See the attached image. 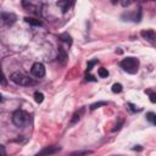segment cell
Here are the masks:
<instances>
[{"label":"cell","instance_id":"30bf717a","mask_svg":"<svg viewBox=\"0 0 156 156\" xmlns=\"http://www.w3.org/2000/svg\"><path fill=\"white\" fill-rule=\"evenodd\" d=\"M24 21H26L27 23L32 24V26H38V27L43 26L41 21H40V20H38V18H34V17H24Z\"/></svg>","mask_w":156,"mask_h":156},{"label":"cell","instance_id":"ba28073f","mask_svg":"<svg viewBox=\"0 0 156 156\" xmlns=\"http://www.w3.org/2000/svg\"><path fill=\"white\" fill-rule=\"evenodd\" d=\"M60 150H61L60 146H48V147L43 149V150L39 152V155H54V154L58 152Z\"/></svg>","mask_w":156,"mask_h":156},{"label":"cell","instance_id":"7a4b0ae2","mask_svg":"<svg viewBox=\"0 0 156 156\" xmlns=\"http://www.w3.org/2000/svg\"><path fill=\"white\" fill-rule=\"evenodd\" d=\"M12 122L17 127H26L29 123V115L23 110H16L12 113Z\"/></svg>","mask_w":156,"mask_h":156},{"label":"cell","instance_id":"4fadbf2b","mask_svg":"<svg viewBox=\"0 0 156 156\" xmlns=\"http://www.w3.org/2000/svg\"><path fill=\"white\" fill-rule=\"evenodd\" d=\"M34 100L37 104H41L43 100H44V94L43 93H39V91H35L34 93Z\"/></svg>","mask_w":156,"mask_h":156},{"label":"cell","instance_id":"8fae6325","mask_svg":"<svg viewBox=\"0 0 156 156\" xmlns=\"http://www.w3.org/2000/svg\"><path fill=\"white\" fill-rule=\"evenodd\" d=\"M58 39H60L61 41L68 44V45L72 44V38H71V35H69L68 33H62V34H60V35H58Z\"/></svg>","mask_w":156,"mask_h":156},{"label":"cell","instance_id":"ffe728a7","mask_svg":"<svg viewBox=\"0 0 156 156\" xmlns=\"http://www.w3.org/2000/svg\"><path fill=\"white\" fill-rule=\"evenodd\" d=\"M154 118H155V113H154V112H149V113L146 115V119H147V121H150L151 123H152Z\"/></svg>","mask_w":156,"mask_h":156},{"label":"cell","instance_id":"8992f818","mask_svg":"<svg viewBox=\"0 0 156 156\" xmlns=\"http://www.w3.org/2000/svg\"><path fill=\"white\" fill-rule=\"evenodd\" d=\"M140 35L143 37V39H145L147 41H151V43H154L156 40V33L152 29H144V30L140 32Z\"/></svg>","mask_w":156,"mask_h":156},{"label":"cell","instance_id":"5b68a950","mask_svg":"<svg viewBox=\"0 0 156 156\" xmlns=\"http://www.w3.org/2000/svg\"><path fill=\"white\" fill-rule=\"evenodd\" d=\"M1 20H2V23L6 24V26H11L16 22L17 20V16L12 12H2L1 13Z\"/></svg>","mask_w":156,"mask_h":156},{"label":"cell","instance_id":"cb8c5ba5","mask_svg":"<svg viewBox=\"0 0 156 156\" xmlns=\"http://www.w3.org/2000/svg\"><path fill=\"white\" fill-rule=\"evenodd\" d=\"M152 123L156 126V115H155V118H154V121H152Z\"/></svg>","mask_w":156,"mask_h":156},{"label":"cell","instance_id":"d4e9b609","mask_svg":"<svg viewBox=\"0 0 156 156\" xmlns=\"http://www.w3.org/2000/svg\"><path fill=\"white\" fill-rule=\"evenodd\" d=\"M138 1H146V0H138Z\"/></svg>","mask_w":156,"mask_h":156},{"label":"cell","instance_id":"3957f363","mask_svg":"<svg viewBox=\"0 0 156 156\" xmlns=\"http://www.w3.org/2000/svg\"><path fill=\"white\" fill-rule=\"evenodd\" d=\"M10 79H11L15 84H17V85L27 87V85H32V84H33V80H32L28 76H26V74H23V73H21V72H13V73L10 76Z\"/></svg>","mask_w":156,"mask_h":156},{"label":"cell","instance_id":"484cf974","mask_svg":"<svg viewBox=\"0 0 156 156\" xmlns=\"http://www.w3.org/2000/svg\"><path fill=\"white\" fill-rule=\"evenodd\" d=\"M112 2H116V0H112Z\"/></svg>","mask_w":156,"mask_h":156},{"label":"cell","instance_id":"44dd1931","mask_svg":"<svg viewBox=\"0 0 156 156\" xmlns=\"http://www.w3.org/2000/svg\"><path fill=\"white\" fill-rule=\"evenodd\" d=\"M132 4V0H122V6H129Z\"/></svg>","mask_w":156,"mask_h":156},{"label":"cell","instance_id":"9c48e42d","mask_svg":"<svg viewBox=\"0 0 156 156\" xmlns=\"http://www.w3.org/2000/svg\"><path fill=\"white\" fill-rule=\"evenodd\" d=\"M57 60L61 65H65L66 61H67V52L65 51V49L62 46H58V56H57Z\"/></svg>","mask_w":156,"mask_h":156},{"label":"cell","instance_id":"d6986e66","mask_svg":"<svg viewBox=\"0 0 156 156\" xmlns=\"http://www.w3.org/2000/svg\"><path fill=\"white\" fill-rule=\"evenodd\" d=\"M95 63H98V60H93V61H90V62L88 63V67H87V72H90V71H91V67H93Z\"/></svg>","mask_w":156,"mask_h":156},{"label":"cell","instance_id":"603a6c76","mask_svg":"<svg viewBox=\"0 0 156 156\" xmlns=\"http://www.w3.org/2000/svg\"><path fill=\"white\" fill-rule=\"evenodd\" d=\"M6 84V79H5V76H4V78H2V85H5Z\"/></svg>","mask_w":156,"mask_h":156},{"label":"cell","instance_id":"9a60e30c","mask_svg":"<svg viewBox=\"0 0 156 156\" xmlns=\"http://www.w3.org/2000/svg\"><path fill=\"white\" fill-rule=\"evenodd\" d=\"M112 91H113V93H121V91H122V84L115 83V84L112 85Z\"/></svg>","mask_w":156,"mask_h":156},{"label":"cell","instance_id":"7c38bea8","mask_svg":"<svg viewBox=\"0 0 156 156\" xmlns=\"http://www.w3.org/2000/svg\"><path fill=\"white\" fill-rule=\"evenodd\" d=\"M84 112V108H80L79 111H77V112H74V115L72 116V118H71V122H69V124H74L77 121H79V118H80V116H82V113Z\"/></svg>","mask_w":156,"mask_h":156},{"label":"cell","instance_id":"6da1fadb","mask_svg":"<svg viewBox=\"0 0 156 156\" xmlns=\"http://www.w3.org/2000/svg\"><path fill=\"white\" fill-rule=\"evenodd\" d=\"M119 65H121V67H122L126 72H128V73H130V74H134V73L138 72V68H139V60L135 58V57H127V58H123Z\"/></svg>","mask_w":156,"mask_h":156},{"label":"cell","instance_id":"e0dca14e","mask_svg":"<svg viewBox=\"0 0 156 156\" xmlns=\"http://www.w3.org/2000/svg\"><path fill=\"white\" fill-rule=\"evenodd\" d=\"M147 94H149V99H150V101L151 102H154V104H156V93H152V91H146Z\"/></svg>","mask_w":156,"mask_h":156},{"label":"cell","instance_id":"5bb4252c","mask_svg":"<svg viewBox=\"0 0 156 156\" xmlns=\"http://www.w3.org/2000/svg\"><path fill=\"white\" fill-rule=\"evenodd\" d=\"M98 74H99L100 78H107V77H108V71H107L106 68L101 67V68L98 69Z\"/></svg>","mask_w":156,"mask_h":156},{"label":"cell","instance_id":"2e32d148","mask_svg":"<svg viewBox=\"0 0 156 156\" xmlns=\"http://www.w3.org/2000/svg\"><path fill=\"white\" fill-rule=\"evenodd\" d=\"M105 105H107V102H105V101H100V102L93 104V105L90 106V110H91V111H94L95 108H98V107H100V106H105Z\"/></svg>","mask_w":156,"mask_h":156},{"label":"cell","instance_id":"ac0fdd59","mask_svg":"<svg viewBox=\"0 0 156 156\" xmlns=\"http://www.w3.org/2000/svg\"><path fill=\"white\" fill-rule=\"evenodd\" d=\"M93 151H89V150H85V151H74V152H72V155H88V154H91Z\"/></svg>","mask_w":156,"mask_h":156},{"label":"cell","instance_id":"7402d4cb","mask_svg":"<svg viewBox=\"0 0 156 156\" xmlns=\"http://www.w3.org/2000/svg\"><path fill=\"white\" fill-rule=\"evenodd\" d=\"M128 106L130 107V110H132L133 112H134V111H139V108H136V107H135V106H134L133 104H128Z\"/></svg>","mask_w":156,"mask_h":156},{"label":"cell","instance_id":"277c9868","mask_svg":"<svg viewBox=\"0 0 156 156\" xmlns=\"http://www.w3.org/2000/svg\"><path fill=\"white\" fill-rule=\"evenodd\" d=\"M30 73L37 78H41L45 76V66L41 62H35L30 68Z\"/></svg>","mask_w":156,"mask_h":156},{"label":"cell","instance_id":"52a82bcc","mask_svg":"<svg viewBox=\"0 0 156 156\" xmlns=\"http://www.w3.org/2000/svg\"><path fill=\"white\" fill-rule=\"evenodd\" d=\"M74 4V0H58L57 1V6L62 10V12H67L72 5Z\"/></svg>","mask_w":156,"mask_h":156}]
</instances>
